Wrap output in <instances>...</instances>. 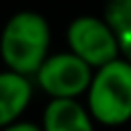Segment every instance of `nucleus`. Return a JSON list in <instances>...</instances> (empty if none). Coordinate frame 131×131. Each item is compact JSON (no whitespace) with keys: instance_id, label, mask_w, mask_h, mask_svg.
I'll use <instances>...</instances> for the list:
<instances>
[{"instance_id":"nucleus-1","label":"nucleus","mask_w":131,"mask_h":131,"mask_svg":"<svg viewBox=\"0 0 131 131\" xmlns=\"http://www.w3.org/2000/svg\"><path fill=\"white\" fill-rule=\"evenodd\" d=\"M51 47L49 20L37 10H16L0 31V59L6 70L33 78Z\"/></svg>"},{"instance_id":"nucleus-2","label":"nucleus","mask_w":131,"mask_h":131,"mask_svg":"<svg viewBox=\"0 0 131 131\" xmlns=\"http://www.w3.org/2000/svg\"><path fill=\"white\" fill-rule=\"evenodd\" d=\"M86 108L94 123L121 127L131 121V61L117 57L94 70L86 90Z\"/></svg>"},{"instance_id":"nucleus-3","label":"nucleus","mask_w":131,"mask_h":131,"mask_svg":"<svg viewBox=\"0 0 131 131\" xmlns=\"http://www.w3.org/2000/svg\"><path fill=\"white\" fill-rule=\"evenodd\" d=\"M66 45L68 51L78 55L92 70L121 57L113 29L102 16L96 14L74 16L66 27Z\"/></svg>"},{"instance_id":"nucleus-4","label":"nucleus","mask_w":131,"mask_h":131,"mask_svg":"<svg viewBox=\"0 0 131 131\" xmlns=\"http://www.w3.org/2000/svg\"><path fill=\"white\" fill-rule=\"evenodd\" d=\"M94 70L72 51L49 53L35 72V86L49 98H80L86 96Z\"/></svg>"},{"instance_id":"nucleus-5","label":"nucleus","mask_w":131,"mask_h":131,"mask_svg":"<svg viewBox=\"0 0 131 131\" xmlns=\"http://www.w3.org/2000/svg\"><path fill=\"white\" fill-rule=\"evenodd\" d=\"M35 96V82L12 70H0V129L23 119Z\"/></svg>"},{"instance_id":"nucleus-6","label":"nucleus","mask_w":131,"mask_h":131,"mask_svg":"<svg viewBox=\"0 0 131 131\" xmlns=\"http://www.w3.org/2000/svg\"><path fill=\"white\" fill-rule=\"evenodd\" d=\"M43 131H96L86 104L78 98H49L41 115Z\"/></svg>"},{"instance_id":"nucleus-7","label":"nucleus","mask_w":131,"mask_h":131,"mask_svg":"<svg viewBox=\"0 0 131 131\" xmlns=\"http://www.w3.org/2000/svg\"><path fill=\"white\" fill-rule=\"evenodd\" d=\"M102 18L117 37L121 57L131 61V0H104Z\"/></svg>"},{"instance_id":"nucleus-8","label":"nucleus","mask_w":131,"mask_h":131,"mask_svg":"<svg viewBox=\"0 0 131 131\" xmlns=\"http://www.w3.org/2000/svg\"><path fill=\"white\" fill-rule=\"evenodd\" d=\"M0 131H43L41 123H35V121H27V119H18L6 127H2Z\"/></svg>"}]
</instances>
